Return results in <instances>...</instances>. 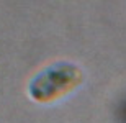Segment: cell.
Returning a JSON list of instances; mask_svg holds the SVG:
<instances>
[{
  "label": "cell",
  "instance_id": "cell-1",
  "mask_svg": "<svg viewBox=\"0 0 126 123\" xmlns=\"http://www.w3.org/2000/svg\"><path fill=\"white\" fill-rule=\"evenodd\" d=\"M84 81V72L75 62L57 61L47 64L30 79L28 95L38 104H52L74 92Z\"/></svg>",
  "mask_w": 126,
  "mask_h": 123
}]
</instances>
